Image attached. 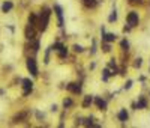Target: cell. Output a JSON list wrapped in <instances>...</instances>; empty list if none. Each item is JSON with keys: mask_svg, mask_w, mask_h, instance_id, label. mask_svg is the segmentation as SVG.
<instances>
[{"mask_svg": "<svg viewBox=\"0 0 150 128\" xmlns=\"http://www.w3.org/2000/svg\"><path fill=\"white\" fill-rule=\"evenodd\" d=\"M50 15H51V12L48 8H45L42 11V15L41 18H39V29H41V32H45L48 27V23H50Z\"/></svg>", "mask_w": 150, "mask_h": 128, "instance_id": "cell-1", "label": "cell"}, {"mask_svg": "<svg viewBox=\"0 0 150 128\" xmlns=\"http://www.w3.org/2000/svg\"><path fill=\"white\" fill-rule=\"evenodd\" d=\"M126 20H128V24L131 26V27H135V26H138V23H140L138 14H137L135 11L129 12V14H128V17H126Z\"/></svg>", "mask_w": 150, "mask_h": 128, "instance_id": "cell-2", "label": "cell"}, {"mask_svg": "<svg viewBox=\"0 0 150 128\" xmlns=\"http://www.w3.org/2000/svg\"><path fill=\"white\" fill-rule=\"evenodd\" d=\"M27 69L30 71L32 76H38V66H36V60L33 57H29L27 59Z\"/></svg>", "mask_w": 150, "mask_h": 128, "instance_id": "cell-3", "label": "cell"}, {"mask_svg": "<svg viewBox=\"0 0 150 128\" xmlns=\"http://www.w3.org/2000/svg\"><path fill=\"white\" fill-rule=\"evenodd\" d=\"M102 39L105 42H113V41L117 39V35L116 33H105V30H104V27H102Z\"/></svg>", "mask_w": 150, "mask_h": 128, "instance_id": "cell-4", "label": "cell"}, {"mask_svg": "<svg viewBox=\"0 0 150 128\" xmlns=\"http://www.w3.org/2000/svg\"><path fill=\"white\" fill-rule=\"evenodd\" d=\"M66 89L69 92H72V93H80L81 92V84L80 83H69L66 86Z\"/></svg>", "mask_w": 150, "mask_h": 128, "instance_id": "cell-5", "label": "cell"}, {"mask_svg": "<svg viewBox=\"0 0 150 128\" xmlns=\"http://www.w3.org/2000/svg\"><path fill=\"white\" fill-rule=\"evenodd\" d=\"M117 118H119V121H120L122 124H125L126 121H128V118H129V114H128L126 109H122V110L119 112V114H117Z\"/></svg>", "mask_w": 150, "mask_h": 128, "instance_id": "cell-6", "label": "cell"}, {"mask_svg": "<svg viewBox=\"0 0 150 128\" xmlns=\"http://www.w3.org/2000/svg\"><path fill=\"white\" fill-rule=\"evenodd\" d=\"M95 103H96V106H98V109H99V110H102V112L107 110V103L102 98H99V97L95 98Z\"/></svg>", "mask_w": 150, "mask_h": 128, "instance_id": "cell-7", "label": "cell"}, {"mask_svg": "<svg viewBox=\"0 0 150 128\" xmlns=\"http://www.w3.org/2000/svg\"><path fill=\"white\" fill-rule=\"evenodd\" d=\"M54 12L59 17V26H63V17H62V8L59 5H54Z\"/></svg>", "mask_w": 150, "mask_h": 128, "instance_id": "cell-8", "label": "cell"}, {"mask_svg": "<svg viewBox=\"0 0 150 128\" xmlns=\"http://www.w3.org/2000/svg\"><path fill=\"white\" fill-rule=\"evenodd\" d=\"M23 87H24V91H32L33 89V82H32L30 78H24L23 80Z\"/></svg>", "mask_w": 150, "mask_h": 128, "instance_id": "cell-9", "label": "cell"}, {"mask_svg": "<svg viewBox=\"0 0 150 128\" xmlns=\"http://www.w3.org/2000/svg\"><path fill=\"white\" fill-rule=\"evenodd\" d=\"M26 38H27V39H33L35 38V29H33V26L29 24V27L26 29Z\"/></svg>", "mask_w": 150, "mask_h": 128, "instance_id": "cell-10", "label": "cell"}, {"mask_svg": "<svg viewBox=\"0 0 150 128\" xmlns=\"http://www.w3.org/2000/svg\"><path fill=\"white\" fill-rule=\"evenodd\" d=\"M93 103V97L92 95H87V97H84V101H83V107L84 109H87V107H90Z\"/></svg>", "mask_w": 150, "mask_h": 128, "instance_id": "cell-11", "label": "cell"}, {"mask_svg": "<svg viewBox=\"0 0 150 128\" xmlns=\"http://www.w3.org/2000/svg\"><path fill=\"white\" fill-rule=\"evenodd\" d=\"M137 107H138V109H146V107H147V99H146L144 97H140Z\"/></svg>", "mask_w": 150, "mask_h": 128, "instance_id": "cell-12", "label": "cell"}, {"mask_svg": "<svg viewBox=\"0 0 150 128\" xmlns=\"http://www.w3.org/2000/svg\"><path fill=\"white\" fill-rule=\"evenodd\" d=\"M12 6H14V5H12V2H5L2 5V12H5V14H6V12H9L12 9Z\"/></svg>", "mask_w": 150, "mask_h": 128, "instance_id": "cell-13", "label": "cell"}, {"mask_svg": "<svg viewBox=\"0 0 150 128\" xmlns=\"http://www.w3.org/2000/svg\"><path fill=\"white\" fill-rule=\"evenodd\" d=\"M66 56H68V48H66V47H62V48L59 50V57L63 59V57H66Z\"/></svg>", "mask_w": 150, "mask_h": 128, "instance_id": "cell-14", "label": "cell"}, {"mask_svg": "<svg viewBox=\"0 0 150 128\" xmlns=\"http://www.w3.org/2000/svg\"><path fill=\"white\" fill-rule=\"evenodd\" d=\"M120 47H122L123 51H128V50H129V42L126 41V39H123V41L120 42Z\"/></svg>", "mask_w": 150, "mask_h": 128, "instance_id": "cell-15", "label": "cell"}, {"mask_svg": "<svg viewBox=\"0 0 150 128\" xmlns=\"http://www.w3.org/2000/svg\"><path fill=\"white\" fill-rule=\"evenodd\" d=\"M72 104L74 103H72V99H71V98H65L63 99V107H65V109H68V107H71Z\"/></svg>", "mask_w": 150, "mask_h": 128, "instance_id": "cell-16", "label": "cell"}, {"mask_svg": "<svg viewBox=\"0 0 150 128\" xmlns=\"http://www.w3.org/2000/svg\"><path fill=\"white\" fill-rule=\"evenodd\" d=\"M36 20H38V17H36L35 14H32V15L29 17V24H30V26H33V27H35V24H36Z\"/></svg>", "mask_w": 150, "mask_h": 128, "instance_id": "cell-17", "label": "cell"}, {"mask_svg": "<svg viewBox=\"0 0 150 128\" xmlns=\"http://www.w3.org/2000/svg\"><path fill=\"white\" fill-rule=\"evenodd\" d=\"M102 50L105 51V53H110V51H111V45H110V42L102 44Z\"/></svg>", "mask_w": 150, "mask_h": 128, "instance_id": "cell-18", "label": "cell"}, {"mask_svg": "<svg viewBox=\"0 0 150 128\" xmlns=\"http://www.w3.org/2000/svg\"><path fill=\"white\" fill-rule=\"evenodd\" d=\"M116 20H117V12H116V9H114V11H113V14L110 15L108 21H110V23H113V21H116Z\"/></svg>", "mask_w": 150, "mask_h": 128, "instance_id": "cell-19", "label": "cell"}, {"mask_svg": "<svg viewBox=\"0 0 150 128\" xmlns=\"http://www.w3.org/2000/svg\"><path fill=\"white\" fill-rule=\"evenodd\" d=\"M84 3H86L87 6H90V8H95V6H96L95 0H84Z\"/></svg>", "mask_w": 150, "mask_h": 128, "instance_id": "cell-20", "label": "cell"}, {"mask_svg": "<svg viewBox=\"0 0 150 128\" xmlns=\"http://www.w3.org/2000/svg\"><path fill=\"white\" fill-rule=\"evenodd\" d=\"M143 65V59L141 57H138V59H137L135 60V63H134V66H135V68H140V66Z\"/></svg>", "mask_w": 150, "mask_h": 128, "instance_id": "cell-21", "label": "cell"}, {"mask_svg": "<svg viewBox=\"0 0 150 128\" xmlns=\"http://www.w3.org/2000/svg\"><path fill=\"white\" fill-rule=\"evenodd\" d=\"M74 50H75L77 53H83V51H84V48H83L81 45H78V44H75V45H74Z\"/></svg>", "mask_w": 150, "mask_h": 128, "instance_id": "cell-22", "label": "cell"}, {"mask_svg": "<svg viewBox=\"0 0 150 128\" xmlns=\"http://www.w3.org/2000/svg\"><path fill=\"white\" fill-rule=\"evenodd\" d=\"M62 47H63V45H62V42H56L53 47H51V48H53V50H57V51H59V50L62 48Z\"/></svg>", "mask_w": 150, "mask_h": 128, "instance_id": "cell-23", "label": "cell"}, {"mask_svg": "<svg viewBox=\"0 0 150 128\" xmlns=\"http://www.w3.org/2000/svg\"><path fill=\"white\" fill-rule=\"evenodd\" d=\"M108 77H110V71L108 69H104V82H107V80H108Z\"/></svg>", "mask_w": 150, "mask_h": 128, "instance_id": "cell-24", "label": "cell"}, {"mask_svg": "<svg viewBox=\"0 0 150 128\" xmlns=\"http://www.w3.org/2000/svg\"><path fill=\"white\" fill-rule=\"evenodd\" d=\"M131 86H132V82H131V80H129V82L125 84V89H131Z\"/></svg>", "mask_w": 150, "mask_h": 128, "instance_id": "cell-25", "label": "cell"}, {"mask_svg": "<svg viewBox=\"0 0 150 128\" xmlns=\"http://www.w3.org/2000/svg\"><path fill=\"white\" fill-rule=\"evenodd\" d=\"M36 116H38V119H44V113H41V112H36Z\"/></svg>", "mask_w": 150, "mask_h": 128, "instance_id": "cell-26", "label": "cell"}, {"mask_svg": "<svg viewBox=\"0 0 150 128\" xmlns=\"http://www.w3.org/2000/svg\"><path fill=\"white\" fill-rule=\"evenodd\" d=\"M33 50H35V51H38V50H39V42H38V41H36V42H35V45H33Z\"/></svg>", "mask_w": 150, "mask_h": 128, "instance_id": "cell-27", "label": "cell"}, {"mask_svg": "<svg viewBox=\"0 0 150 128\" xmlns=\"http://www.w3.org/2000/svg\"><path fill=\"white\" fill-rule=\"evenodd\" d=\"M51 112H57V106H56V104L51 106Z\"/></svg>", "mask_w": 150, "mask_h": 128, "instance_id": "cell-28", "label": "cell"}, {"mask_svg": "<svg viewBox=\"0 0 150 128\" xmlns=\"http://www.w3.org/2000/svg\"><path fill=\"white\" fill-rule=\"evenodd\" d=\"M140 2H141V0H129V3H132V5L134 3H140Z\"/></svg>", "mask_w": 150, "mask_h": 128, "instance_id": "cell-29", "label": "cell"}, {"mask_svg": "<svg viewBox=\"0 0 150 128\" xmlns=\"http://www.w3.org/2000/svg\"><path fill=\"white\" fill-rule=\"evenodd\" d=\"M123 30H125V32H129V30H131V26H125V29H123Z\"/></svg>", "mask_w": 150, "mask_h": 128, "instance_id": "cell-30", "label": "cell"}]
</instances>
